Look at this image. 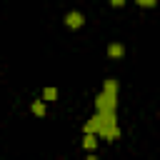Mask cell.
Here are the masks:
<instances>
[{"instance_id": "obj_1", "label": "cell", "mask_w": 160, "mask_h": 160, "mask_svg": "<svg viewBox=\"0 0 160 160\" xmlns=\"http://www.w3.org/2000/svg\"><path fill=\"white\" fill-rule=\"evenodd\" d=\"M85 132H95L100 140H118V82L105 80L102 90L95 98V115L85 122Z\"/></svg>"}, {"instance_id": "obj_2", "label": "cell", "mask_w": 160, "mask_h": 160, "mask_svg": "<svg viewBox=\"0 0 160 160\" xmlns=\"http://www.w3.org/2000/svg\"><path fill=\"white\" fill-rule=\"evenodd\" d=\"M65 25H68L70 30H80V28L85 25V15H82L80 10H70V12L65 15Z\"/></svg>"}, {"instance_id": "obj_3", "label": "cell", "mask_w": 160, "mask_h": 160, "mask_svg": "<svg viewBox=\"0 0 160 160\" xmlns=\"http://www.w3.org/2000/svg\"><path fill=\"white\" fill-rule=\"evenodd\" d=\"M122 55H125V45H122V42H110V45H108V58L120 60Z\"/></svg>"}, {"instance_id": "obj_4", "label": "cell", "mask_w": 160, "mask_h": 160, "mask_svg": "<svg viewBox=\"0 0 160 160\" xmlns=\"http://www.w3.org/2000/svg\"><path fill=\"white\" fill-rule=\"evenodd\" d=\"M98 142H100V138H98L95 132H85V135H82V148H85V150L92 152V150L98 148Z\"/></svg>"}, {"instance_id": "obj_5", "label": "cell", "mask_w": 160, "mask_h": 160, "mask_svg": "<svg viewBox=\"0 0 160 160\" xmlns=\"http://www.w3.org/2000/svg\"><path fill=\"white\" fill-rule=\"evenodd\" d=\"M30 112L35 115V118H42L45 112H48V108H45V100L40 98V100H32V105H30Z\"/></svg>"}, {"instance_id": "obj_6", "label": "cell", "mask_w": 160, "mask_h": 160, "mask_svg": "<svg viewBox=\"0 0 160 160\" xmlns=\"http://www.w3.org/2000/svg\"><path fill=\"white\" fill-rule=\"evenodd\" d=\"M58 98V88H45L42 90V100L48 102V100H55Z\"/></svg>"}, {"instance_id": "obj_7", "label": "cell", "mask_w": 160, "mask_h": 160, "mask_svg": "<svg viewBox=\"0 0 160 160\" xmlns=\"http://www.w3.org/2000/svg\"><path fill=\"white\" fill-rule=\"evenodd\" d=\"M135 2H138L140 8H155V5H158V0H135Z\"/></svg>"}, {"instance_id": "obj_8", "label": "cell", "mask_w": 160, "mask_h": 160, "mask_svg": "<svg viewBox=\"0 0 160 160\" xmlns=\"http://www.w3.org/2000/svg\"><path fill=\"white\" fill-rule=\"evenodd\" d=\"M110 5H112V8H122V5H125V0H110Z\"/></svg>"}]
</instances>
